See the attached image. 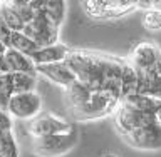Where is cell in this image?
<instances>
[{
  "instance_id": "9",
  "label": "cell",
  "mask_w": 161,
  "mask_h": 157,
  "mask_svg": "<svg viewBox=\"0 0 161 157\" xmlns=\"http://www.w3.org/2000/svg\"><path fill=\"white\" fill-rule=\"evenodd\" d=\"M84 8L94 18H114L131 12L126 8L121 0H82Z\"/></svg>"
},
{
  "instance_id": "17",
  "label": "cell",
  "mask_w": 161,
  "mask_h": 157,
  "mask_svg": "<svg viewBox=\"0 0 161 157\" xmlns=\"http://www.w3.org/2000/svg\"><path fill=\"white\" fill-rule=\"evenodd\" d=\"M40 10L47 13L57 25H62L65 18V0H44Z\"/></svg>"
},
{
  "instance_id": "11",
  "label": "cell",
  "mask_w": 161,
  "mask_h": 157,
  "mask_svg": "<svg viewBox=\"0 0 161 157\" xmlns=\"http://www.w3.org/2000/svg\"><path fill=\"white\" fill-rule=\"evenodd\" d=\"M37 75H44L47 80L60 85V87H67L75 80L74 72L69 69V65L65 62H57V64H49V65H39L35 67Z\"/></svg>"
},
{
  "instance_id": "1",
  "label": "cell",
  "mask_w": 161,
  "mask_h": 157,
  "mask_svg": "<svg viewBox=\"0 0 161 157\" xmlns=\"http://www.w3.org/2000/svg\"><path fill=\"white\" fill-rule=\"evenodd\" d=\"M121 99L118 95L108 92V90H92L89 95V99L86 102L77 107L75 110L70 112V115L75 120H96V119H103L109 114H114L116 107L119 105Z\"/></svg>"
},
{
  "instance_id": "10",
  "label": "cell",
  "mask_w": 161,
  "mask_h": 157,
  "mask_svg": "<svg viewBox=\"0 0 161 157\" xmlns=\"http://www.w3.org/2000/svg\"><path fill=\"white\" fill-rule=\"evenodd\" d=\"M70 52V49L64 44H52V45H45V47H39L35 52L30 55V60L34 62L35 67L39 65H49V64H57L64 62L67 59V55Z\"/></svg>"
},
{
  "instance_id": "15",
  "label": "cell",
  "mask_w": 161,
  "mask_h": 157,
  "mask_svg": "<svg viewBox=\"0 0 161 157\" xmlns=\"http://www.w3.org/2000/svg\"><path fill=\"white\" fill-rule=\"evenodd\" d=\"M7 47L15 49V50H19V52H22V54H25V55L30 57V55L39 49V45L35 44L29 35H25L24 32H12L10 37H8Z\"/></svg>"
},
{
  "instance_id": "21",
  "label": "cell",
  "mask_w": 161,
  "mask_h": 157,
  "mask_svg": "<svg viewBox=\"0 0 161 157\" xmlns=\"http://www.w3.org/2000/svg\"><path fill=\"white\" fill-rule=\"evenodd\" d=\"M14 127V119L10 117L7 110L0 109V132H12Z\"/></svg>"
},
{
  "instance_id": "28",
  "label": "cell",
  "mask_w": 161,
  "mask_h": 157,
  "mask_svg": "<svg viewBox=\"0 0 161 157\" xmlns=\"http://www.w3.org/2000/svg\"><path fill=\"white\" fill-rule=\"evenodd\" d=\"M0 2H2V0H0Z\"/></svg>"
},
{
  "instance_id": "22",
  "label": "cell",
  "mask_w": 161,
  "mask_h": 157,
  "mask_svg": "<svg viewBox=\"0 0 161 157\" xmlns=\"http://www.w3.org/2000/svg\"><path fill=\"white\" fill-rule=\"evenodd\" d=\"M10 34H12V32H10L8 27L3 24V20L0 18V42H3L5 45H7V44H8V37H10Z\"/></svg>"
},
{
  "instance_id": "24",
  "label": "cell",
  "mask_w": 161,
  "mask_h": 157,
  "mask_svg": "<svg viewBox=\"0 0 161 157\" xmlns=\"http://www.w3.org/2000/svg\"><path fill=\"white\" fill-rule=\"evenodd\" d=\"M153 117H154V120H156V124H158V125H161V102L158 104V107L154 109V112H153Z\"/></svg>"
},
{
  "instance_id": "12",
  "label": "cell",
  "mask_w": 161,
  "mask_h": 157,
  "mask_svg": "<svg viewBox=\"0 0 161 157\" xmlns=\"http://www.w3.org/2000/svg\"><path fill=\"white\" fill-rule=\"evenodd\" d=\"M3 59H5V64H7L8 74H37L35 72V65L29 55L19 52L15 49L7 47Z\"/></svg>"
},
{
  "instance_id": "4",
  "label": "cell",
  "mask_w": 161,
  "mask_h": 157,
  "mask_svg": "<svg viewBox=\"0 0 161 157\" xmlns=\"http://www.w3.org/2000/svg\"><path fill=\"white\" fill-rule=\"evenodd\" d=\"M161 60V50L151 42H141L133 49L128 64L139 77H156V65Z\"/></svg>"
},
{
  "instance_id": "26",
  "label": "cell",
  "mask_w": 161,
  "mask_h": 157,
  "mask_svg": "<svg viewBox=\"0 0 161 157\" xmlns=\"http://www.w3.org/2000/svg\"><path fill=\"white\" fill-rule=\"evenodd\" d=\"M5 50H7V45H5L3 42H0V57L5 54Z\"/></svg>"
},
{
  "instance_id": "3",
  "label": "cell",
  "mask_w": 161,
  "mask_h": 157,
  "mask_svg": "<svg viewBox=\"0 0 161 157\" xmlns=\"http://www.w3.org/2000/svg\"><path fill=\"white\" fill-rule=\"evenodd\" d=\"M7 112L12 119L17 120H29L35 119L42 112V97L37 94V90L30 92H15L8 97L7 102Z\"/></svg>"
},
{
  "instance_id": "18",
  "label": "cell",
  "mask_w": 161,
  "mask_h": 157,
  "mask_svg": "<svg viewBox=\"0 0 161 157\" xmlns=\"http://www.w3.org/2000/svg\"><path fill=\"white\" fill-rule=\"evenodd\" d=\"M0 18L3 20V24L8 27L10 32H22L25 24L22 22V18L17 15L14 8L7 7V5L0 3Z\"/></svg>"
},
{
  "instance_id": "7",
  "label": "cell",
  "mask_w": 161,
  "mask_h": 157,
  "mask_svg": "<svg viewBox=\"0 0 161 157\" xmlns=\"http://www.w3.org/2000/svg\"><path fill=\"white\" fill-rule=\"evenodd\" d=\"M153 120H154L153 114L139 112V110L133 109L131 105L124 102H119V105L114 110V125L121 137H126V135L144 127L146 124L153 122Z\"/></svg>"
},
{
  "instance_id": "8",
  "label": "cell",
  "mask_w": 161,
  "mask_h": 157,
  "mask_svg": "<svg viewBox=\"0 0 161 157\" xmlns=\"http://www.w3.org/2000/svg\"><path fill=\"white\" fill-rule=\"evenodd\" d=\"M123 140L133 149L144 150V152H156L161 150V125L156 124V120L146 124L129 135L123 137Z\"/></svg>"
},
{
  "instance_id": "20",
  "label": "cell",
  "mask_w": 161,
  "mask_h": 157,
  "mask_svg": "<svg viewBox=\"0 0 161 157\" xmlns=\"http://www.w3.org/2000/svg\"><path fill=\"white\" fill-rule=\"evenodd\" d=\"M143 25L149 32H158V30H161V12L156 8L146 10L143 15Z\"/></svg>"
},
{
  "instance_id": "25",
  "label": "cell",
  "mask_w": 161,
  "mask_h": 157,
  "mask_svg": "<svg viewBox=\"0 0 161 157\" xmlns=\"http://www.w3.org/2000/svg\"><path fill=\"white\" fill-rule=\"evenodd\" d=\"M8 74V69H7V64H5V59L3 55L0 57V75H7Z\"/></svg>"
},
{
  "instance_id": "13",
  "label": "cell",
  "mask_w": 161,
  "mask_h": 157,
  "mask_svg": "<svg viewBox=\"0 0 161 157\" xmlns=\"http://www.w3.org/2000/svg\"><path fill=\"white\" fill-rule=\"evenodd\" d=\"M91 90L87 85H84L82 82H79V80H74L70 85L64 89V102H65V107H67L69 114L75 110L77 107H80L86 100L89 99L91 95Z\"/></svg>"
},
{
  "instance_id": "23",
  "label": "cell",
  "mask_w": 161,
  "mask_h": 157,
  "mask_svg": "<svg viewBox=\"0 0 161 157\" xmlns=\"http://www.w3.org/2000/svg\"><path fill=\"white\" fill-rule=\"evenodd\" d=\"M153 3H154V0H136V7L144 8V10L153 8Z\"/></svg>"
},
{
  "instance_id": "16",
  "label": "cell",
  "mask_w": 161,
  "mask_h": 157,
  "mask_svg": "<svg viewBox=\"0 0 161 157\" xmlns=\"http://www.w3.org/2000/svg\"><path fill=\"white\" fill-rule=\"evenodd\" d=\"M37 85V74H10V87L15 92H30Z\"/></svg>"
},
{
  "instance_id": "14",
  "label": "cell",
  "mask_w": 161,
  "mask_h": 157,
  "mask_svg": "<svg viewBox=\"0 0 161 157\" xmlns=\"http://www.w3.org/2000/svg\"><path fill=\"white\" fill-rule=\"evenodd\" d=\"M133 94H138V74L128 64V60H124L123 74H121V99Z\"/></svg>"
},
{
  "instance_id": "27",
  "label": "cell",
  "mask_w": 161,
  "mask_h": 157,
  "mask_svg": "<svg viewBox=\"0 0 161 157\" xmlns=\"http://www.w3.org/2000/svg\"><path fill=\"white\" fill-rule=\"evenodd\" d=\"M103 157H118V155H116V154H111V152H109V154H106V155H103Z\"/></svg>"
},
{
  "instance_id": "19",
  "label": "cell",
  "mask_w": 161,
  "mask_h": 157,
  "mask_svg": "<svg viewBox=\"0 0 161 157\" xmlns=\"http://www.w3.org/2000/svg\"><path fill=\"white\" fill-rule=\"evenodd\" d=\"M0 157H20L14 132H0Z\"/></svg>"
},
{
  "instance_id": "5",
  "label": "cell",
  "mask_w": 161,
  "mask_h": 157,
  "mask_svg": "<svg viewBox=\"0 0 161 157\" xmlns=\"http://www.w3.org/2000/svg\"><path fill=\"white\" fill-rule=\"evenodd\" d=\"M59 30L60 25H57L42 10H37L34 20L25 25L22 32L29 35L39 47H45V45H52L59 42Z\"/></svg>"
},
{
  "instance_id": "2",
  "label": "cell",
  "mask_w": 161,
  "mask_h": 157,
  "mask_svg": "<svg viewBox=\"0 0 161 157\" xmlns=\"http://www.w3.org/2000/svg\"><path fill=\"white\" fill-rule=\"evenodd\" d=\"M77 129L72 127L69 132L64 134H54L49 137L34 139L32 149L34 154L39 157H60L65 155L77 145Z\"/></svg>"
},
{
  "instance_id": "6",
  "label": "cell",
  "mask_w": 161,
  "mask_h": 157,
  "mask_svg": "<svg viewBox=\"0 0 161 157\" xmlns=\"http://www.w3.org/2000/svg\"><path fill=\"white\" fill-rule=\"evenodd\" d=\"M74 125L65 120L64 117L54 114V112H40L35 119L29 120L27 125V134L34 139H42V137H49L54 134H64L69 132Z\"/></svg>"
}]
</instances>
